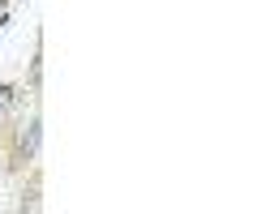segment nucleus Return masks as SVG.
Here are the masks:
<instances>
[{
    "mask_svg": "<svg viewBox=\"0 0 257 214\" xmlns=\"http://www.w3.org/2000/svg\"><path fill=\"white\" fill-rule=\"evenodd\" d=\"M39 150V116H30L26 124H22L18 141H13V163H26V158H35Z\"/></svg>",
    "mask_w": 257,
    "mask_h": 214,
    "instance_id": "f257e3e1",
    "label": "nucleus"
},
{
    "mask_svg": "<svg viewBox=\"0 0 257 214\" xmlns=\"http://www.w3.org/2000/svg\"><path fill=\"white\" fill-rule=\"evenodd\" d=\"M13 103H18V90H13V86H0V124L9 120V112H13Z\"/></svg>",
    "mask_w": 257,
    "mask_h": 214,
    "instance_id": "f03ea898",
    "label": "nucleus"
},
{
    "mask_svg": "<svg viewBox=\"0 0 257 214\" xmlns=\"http://www.w3.org/2000/svg\"><path fill=\"white\" fill-rule=\"evenodd\" d=\"M5 5H9V0H0V26H5V18H9V13H5Z\"/></svg>",
    "mask_w": 257,
    "mask_h": 214,
    "instance_id": "7ed1b4c3",
    "label": "nucleus"
}]
</instances>
